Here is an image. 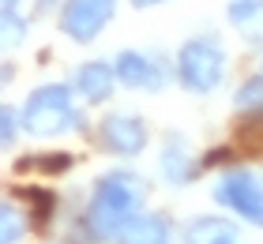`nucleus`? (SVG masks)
Wrapping results in <instances>:
<instances>
[{"instance_id": "obj_1", "label": "nucleus", "mask_w": 263, "mask_h": 244, "mask_svg": "<svg viewBox=\"0 0 263 244\" xmlns=\"http://www.w3.org/2000/svg\"><path fill=\"white\" fill-rule=\"evenodd\" d=\"M143 195H147V184H143V177H136L132 169H113V173H105L98 180V188H94V195H90V207H87L90 237H98V240L117 237L128 218L139 214Z\"/></svg>"}, {"instance_id": "obj_2", "label": "nucleus", "mask_w": 263, "mask_h": 244, "mask_svg": "<svg viewBox=\"0 0 263 244\" xmlns=\"http://www.w3.org/2000/svg\"><path fill=\"white\" fill-rule=\"evenodd\" d=\"M71 124H76V105H71V90L64 83L38 87L23 105V128L30 136H61Z\"/></svg>"}, {"instance_id": "obj_3", "label": "nucleus", "mask_w": 263, "mask_h": 244, "mask_svg": "<svg viewBox=\"0 0 263 244\" xmlns=\"http://www.w3.org/2000/svg\"><path fill=\"white\" fill-rule=\"evenodd\" d=\"M226 71V57L214 42H188L181 53H177V76H181V87L192 94H211L222 83Z\"/></svg>"}, {"instance_id": "obj_4", "label": "nucleus", "mask_w": 263, "mask_h": 244, "mask_svg": "<svg viewBox=\"0 0 263 244\" xmlns=\"http://www.w3.org/2000/svg\"><path fill=\"white\" fill-rule=\"evenodd\" d=\"M214 199L222 207H230L233 214H241L245 222L263 226V184L252 173H245V169L222 173V180L214 184Z\"/></svg>"}, {"instance_id": "obj_5", "label": "nucleus", "mask_w": 263, "mask_h": 244, "mask_svg": "<svg viewBox=\"0 0 263 244\" xmlns=\"http://www.w3.org/2000/svg\"><path fill=\"white\" fill-rule=\"evenodd\" d=\"M113 11H117V0H68L61 11V30L76 42H90L113 19Z\"/></svg>"}, {"instance_id": "obj_6", "label": "nucleus", "mask_w": 263, "mask_h": 244, "mask_svg": "<svg viewBox=\"0 0 263 244\" xmlns=\"http://www.w3.org/2000/svg\"><path fill=\"white\" fill-rule=\"evenodd\" d=\"M98 136H102L105 151L124 154V158L139 154L143 146H147V128H143V120L139 117H128V113H109V117L102 120Z\"/></svg>"}, {"instance_id": "obj_7", "label": "nucleus", "mask_w": 263, "mask_h": 244, "mask_svg": "<svg viewBox=\"0 0 263 244\" xmlns=\"http://www.w3.org/2000/svg\"><path fill=\"white\" fill-rule=\"evenodd\" d=\"M117 244H170V222L162 214H132L117 233Z\"/></svg>"}, {"instance_id": "obj_8", "label": "nucleus", "mask_w": 263, "mask_h": 244, "mask_svg": "<svg viewBox=\"0 0 263 244\" xmlns=\"http://www.w3.org/2000/svg\"><path fill=\"white\" fill-rule=\"evenodd\" d=\"M113 68H117V79H121L124 87H136V90H139V87H143V90H158V87H162L158 68H154L143 53H132V49H128V53L117 57Z\"/></svg>"}, {"instance_id": "obj_9", "label": "nucleus", "mask_w": 263, "mask_h": 244, "mask_svg": "<svg viewBox=\"0 0 263 244\" xmlns=\"http://www.w3.org/2000/svg\"><path fill=\"white\" fill-rule=\"evenodd\" d=\"M113 79H117V68L102 64V60L83 64L76 71V87H79V94L87 98V102H105V98L113 94Z\"/></svg>"}, {"instance_id": "obj_10", "label": "nucleus", "mask_w": 263, "mask_h": 244, "mask_svg": "<svg viewBox=\"0 0 263 244\" xmlns=\"http://www.w3.org/2000/svg\"><path fill=\"white\" fill-rule=\"evenodd\" d=\"M184 244H241V240H237L233 222L207 214V218H196V222L184 229Z\"/></svg>"}, {"instance_id": "obj_11", "label": "nucleus", "mask_w": 263, "mask_h": 244, "mask_svg": "<svg viewBox=\"0 0 263 244\" xmlns=\"http://www.w3.org/2000/svg\"><path fill=\"white\" fill-rule=\"evenodd\" d=\"M162 177L170 184H184L192 177V154H188V146L181 139H170V146L162 151Z\"/></svg>"}, {"instance_id": "obj_12", "label": "nucleus", "mask_w": 263, "mask_h": 244, "mask_svg": "<svg viewBox=\"0 0 263 244\" xmlns=\"http://www.w3.org/2000/svg\"><path fill=\"white\" fill-rule=\"evenodd\" d=\"M23 203L34 211V226H45L53 218V195L49 192H42V188H23Z\"/></svg>"}, {"instance_id": "obj_13", "label": "nucleus", "mask_w": 263, "mask_h": 244, "mask_svg": "<svg viewBox=\"0 0 263 244\" xmlns=\"http://www.w3.org/2000/svg\"><path fill=\"white\" fill-rule=\"evenodd\" d=\"M68 165H71L68 154H34L19 162V169H38V173H64Z\"/></svg>"}, {"instance_id": "obj_14", "label": "nucleus", "mask_w": 263, "mask_h": 244, "mask_svg": "<svg viewBox=\"0 0 263 244\" xmlns=\"http://www.w3.org/2000/svg\"><path fill=\"white\" fill-rule=\"evenodd\" d=\"M237 105L241 109H263V76L248 79L241 90H237Z\"/></svg>"}, {"instance_id": "obj_15", "label": "nucleus", "mask_w": 263, "mask_h": 244, "mask_svg": "<svg viewBox=\"0 0 263 244\" xmlns=\"http://www.w3.org/2000/svg\"><path fill=\"white\" fill-rule=\"evenodd\" d=\"M0 218H4V244H15L19 233L27 229V218H19L15 203H4V211H0Z\"/></svg>"}, {"instance_id": "obj_16", "label": "nucleus", "mask_w": 263, "mask_h": 244, "mask_svg": "<svg viewBox=\"0 0 263 244\" xmlns=\"http://www.w3.org/2000/svg\"><path fill=\"white\" fill-rule=\"evenodd\" d=\"M259 11H263V0H233V4H230L233 23H248L252 15H259Z\"/></svg>"}, {"instance_id": "obj_17", "label": "nucleus", "mask_w": 263, "mask_h": 244, "mask_svg": "<svg viewBox=\"0 0 263 244\" xmlns=\"http://www.w3.org/2000/svg\"><path fill=\"white\" fill-rule=\"evenodd\" d=\"M11 139H15V109L4 105V143H11Z\"/></svg>"}, {"instance_id": "obj_18", "label": "nucleus", "mask_w": 263, "mask_h": 244, "mask_svg": "<svg viewBox=\"0 0 263 244\" xmlns=\"http://www.w3.org/2000/svg\"><path fill=\"white\" fill-rule=\"evenodd\" d=\"M136 8H154V4H162V0H132Z\"/></svg>"}]
</instances>
